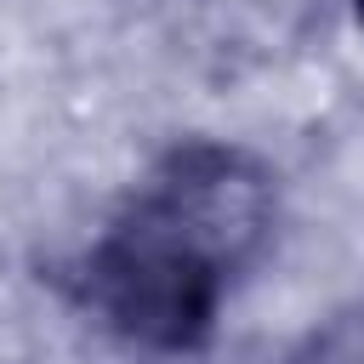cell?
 Wrapping results in <instances>:
<instances>
[{
  "instance_id": "3",
  "label": "cell",
  "mask_w": 364,
  "mask_h": 364,
  "mask_svg": "<svg viewBox=\"0 0 364 364\" xmlns=\"http://www.w3.org/2000/svg\"><path fill=\"white\" fill-rule=\"evenodd\" d=\"M353 6H358V17H364V0H353Z\"/></svg>"
},
{
  "instance_id": "2",
  "label": "cell",
  "mask_w": 364,
  "mask_h": 364,
  "mask_svg": "<svg viewBox=\"0 0 364 364\" xmlns=\"http://www.w3.org/2000/svg\"><path fill=\"white\" fill-rule=\"evenodd\" d=\"M136 216L228 279L273 228V182L233 148H182L159 165Z\"/></svg>"
},
{
  "instance_id": "1",
  "label": "cell",
  "mask_w": 364,
  "mask_h": 364,
  "mask_svg": "<svg viewBox=\"0 0 364 364\" xmlns=\"http://www.w3.org/2000/svg\"><path fill=\"white\" fill-rule=\"evenodd\" d=\"M222 273L136 210L91 256V301L142 347H193L210 330Z\"/></svg>"
}]
</instances>
